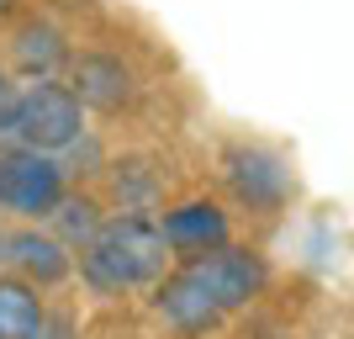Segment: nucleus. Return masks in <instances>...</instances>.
I'll list each match as a JSON object with an SVG mask.
<instances>
[{"instance_id":"obj_1","label":"nucleus","mask_w":354,"mask_h":339,"mask_svg":"<svg viewBox=\"0 0 354 339\" xmlns=\"http://www.w3.org/2000/svg\"><path fill=\"white\" fill-rule=\"evenodd\" d=\"M164 270H169V250H164V238L148 212L101 218L95 238L80 250V281L95 297H122L133 286H153Z\"/></svg>"},{"instance_id":"obj_2","label":"nucleus","mask_w":354,"mask_h":339,"mask_svg":"<svg viewBox=\"0 0 354 339\" xmlns=\"http://www.w3.org/2000/svg\"><path fill=\"white\" fill-rule=\"evenodd\" d=\"M85 106L74 101V90L59 80H32V85L16 90L11 101V128H6V144L37 148V154H64L74 138H85Z\"/></svg>"},{"instance_id":"obj_3","label":"nucleus","mask_w":354,"mask_h":339,"mask_svg":"<svg viewBox=\"0 0 354 339\" xmlns=\"http://www.w3.org/2000/svg\"><path fill=\"white\" fill-rule=\"evenodd\" d=\"M69 191L59 154H37V148H0V212H11L21 223H43L59 196Z\"/></svg>"},{"instance_id":"obj_4","label":"nucleus","mask_w":354,"mask_h":339,"mask_svg":"<svg viewBox=\"0 0 354 339\" xmlns=\"http://www.w3.org/2000/svg\"><path fill=\"white\" fill-rule=\"evenodd\" d=\"M222 180L238 196V207H249L259 218H275L291 202V164L265 144H233L222 154Z\"/></svg>"},{"instance_id":"obj_5","label":"nucleus","mask_w":354,"mask_h":339,"mask_svg":"<svg viewBox=\"0 0 354 339\" xmlns=\"http://www.w3.org/2000/svg\"><path fill=\"white\" fill-rule=\"evenodd\" d=\"M180 266H191L196 276H201V286L212 292V302H217L222 313H238V308H249L254 297L265 292V281H270L265 254H254V250H238V244H222V250H207V254H196V260H180Z\"/></svg>"},{"instance_id":"obj_6","label":"nucleus","mask_w":354,"mask_h":339,"mask_svg":"<svg viewBox=\"0 0 354 339\" xmlns=\"http://www.w3.org/2000/svg\"><path fill=\"white\" fill-rule=\"evenodd\" d=\"M69 90L85 112H122L138 101V74L122 53L85 48V53H69Z\"/></svg>"},{"instance_id":"obj_7","label":"nucleus","mask_w":354,"mask_h":339,"mask_svg":"<svg viewBox=\"0 0 354 339\" xmlns=\"http://www.w3.org/2000/svg\"><path fill=\"white\" fill-rule=\"evenodd\" d=\"M69 32L53 21V16H37V11H27V16H16L11 21V32H6V59H11V69L21 74V80H53V74L69 64Z\"/></svg>"},{"instance_id":"obj_8","label":"nucleus","mask_w":354,"mask_h":339,"mask_svg":"<svg viewBox=\"0 0 354 339\" xmlns=\"http://www.w3.org/2000/svg\"><path fill=\"white\" fill-rule=\"evenodd\" d=\"M153 313H159L180 339H201L227 318V313L212 302V292L201 286V276H196L191 266H180V270L153 281Z\"/></svg>"},{"instance_id":"obj_9","label":"nucleus","mask_w":354,"mask_h":339,"mask_svg":"<svg viewBox=\"0 0 354 339\" xmlns=\"http://www.w3.org/2000/svg\"><path fill=\"white\" fill-rule=\"evenodd\" d=\"M153 228H159L169 260H196V254L227 244V212H222L217 202H180V207H169Z\"/></svg>"},{"instance_id":"obj_10","label":"nucleus","mask_w":354,"mask_h":339,"mask_svg":"<svg viewBox=\"0 0 354 339\" xmlns=\"http://www.w3.org/2000/svg\"><path fill=\"white\" fill-rule=\"evenodd\" d=\"M6 266H11V276H21L27 286H59V281L74 276V254L64 250L59 238L48 234V228H16V234H6V254H0Z\"/></svg>"},{"instance_id":"obj_11","label":"nucleus","mask_w":354,"mask_h":339,"mask_svg":"<svg viewBox=\"0 0 354 339\" xmlns=\"http://www.w3.org/2000/svg\"><path fill=\"white\" fill-rule=\"evenodd\" d=\"M106 186H111V202H117L122 212H148V207L159 202V191H164L159 170H153L148 159H117V164H106Z\"/></svg>"},{"instance_id":"obj_12","label":"nucleus","mask_w":354,"mask_h":339,"mask_svg":"<svg viewBox=\"0 0 354 339\" xmlns=\"http://www.w3.org/2000/svg\"><path fill=\"white\" fill-rule=\"evenodd\" d=\"M43 297L21 276H0V339H32L43 324Z\"/></svg>"},{"instance_id":"obj_13","label":"nucleus","mask_w":354,"mask_h":339,"mask_svg":"<svg viewBox=\"0 0 354 339\" xmlns=\"http://www.w3.org/2000/svg\"><path fill=\"white\" fill-rule=\"evenodd\" d=\"M101 202H95V196H74V191H64L59 196V207H53V212H48V223H53V228H48V234L59 238L64 250H85L90 238H95V228H101Z\"/></svg>"},{"instance_id":"obj_14","label":"nucleus","mask_w":354,"mask_h":339,"mask_svg":"<svg viewBox=\"0 0 354 339\" xmlns=\"http://www.w3.org/2000/svg\"><path fill=\"white\" fill-rule=\"evenodd\" d=\"M32 339H74V318L69 313H43V324Z\"/></svg>"},{"instance_id":"obj_15","label":"nucleus","mask_w":354,"mask_h":339,"mask_svg":"<svg viewBox=\"0 0 354 339\" xmlns=\"http://www.w3.org/2000/svg\"><path fill=\"white\" fill-rule=\"evenodd\" d=\"M11 101H16V85L6 74V64H0V144H6V128H11Z\"/></svg>"},{"instance_id":"obj_16","label":"nucleus","mask_w":354,"mask_h":339,"mask_svg":"<svg viewBox=\"0 0 354 339\" xmlns=\"http://www.w3.org/2000/svg\"><path fill=\"white\" fill-rule=\"evenodd\" d=\"M16 6H21V0H0V16H11V11H16Z\"/></svg>"},{"instance_id":"obj_17","label":"nucleus","mask_w":354,"mask_h":339,"mask_svg":"<svg viewBox=\"0 0 354 339\" xmlns=\"http://www.w3.org/2000/svg\"><path fill=\"white\" fill-rule=\"evenodd\" d=\"M0 254H6V228H0Z\"/></svg>"}]
</instances>
